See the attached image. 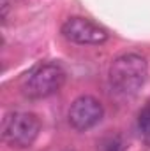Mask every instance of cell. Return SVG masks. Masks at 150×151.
Wrapping results in <instances>:
<instances>
[{"label": "cell", "mask_w": 150, "mask_h": 151, "mask_svg": "<svg viewBox=\"0 0 150 151\" xmlns=\"http://www.w3.org/2000/svg\"><path fill=\"white\" fill-rule=\"evenodd\" d=\"M149 77L147 58L140 53H124L117 56L108 70V83L115 95L134 97Z\"/></svg>", "instance_id": "obj_1"}, {"label": "cell", "mask_w": 150, "mask_h": 151, "mask_svg": "<svg viewBox=\"0 0 150 151\" xmlns=\"http://www.w3.org/2000/svg\"><path fill=\"white\" fill-rule=\"evenodd\" d=\"M66 83V70L62 65L55 62H44L36 65L28 74L25 76L21 90L23 95L32 99V100H41L55 95Z\"/></svg>", "instance_id": "obj_2"}, {"label": "cell", "mask_w": 150, "mask_h": 151, "mask_svg": "<svg viewBox=\"0 0 150 151\" xmlns=\"http://www.w3.org/2000/svg\"><path fill=\"white\" fill-rule=\"evenodd\" d=\"M41 132V121L34 113L14 111L2 119V139L12 148H28Z\"/></svg>", "instance_id": "obj_3"}, {"label": "cell", "mask_w": 150, "mask_h": 151, "mask_svg": "<svg viewBox=\"0 0 150 151\" xmlns=\"http://www.w3.org/2000/svg\"><path fill=\"white\" fill-rule=\"evenodd\" d=\"M62 35L67 39L69 42L74 44H103L106 42L110 34L106 28L101 25L94 23L92 19L81 18V16H73L67 18L62 25Z\"/></svg>", "instance_id": "obj_4"}, {"label": "cell", "mask_w": 150, "mask_h": 151, "mask_svg": "<svg viewBox=\"0 0 150 151\" xmlns=\"http://www.w3.org/2000/svg\"><path fill=\"white\" fill-rule=\"evenodd\" d=\"M103 104L92 97V95H81L78 97L69 107V123L71 127L78 132H87L90 128H94L101 119H103Z\"/></svg>", "instance_id": "obj_5"}, {"label": "cell", "mask_w": 150, "mask_h": 151, "mask_svg": "<svg viewBox=\"0 0 150 151\" xmlns=\"http://www.w3.org/2000/svg\"><path fill=\"white\" fill-rule=\"evenodd\" d=\"M136 132L140 139L150 146V100L140 109L138 118H136Z\"/></svg>", "instance_id": "obj_6"}, {"label": "cell", "mask_w": 150, "mask_h": 151, "mask_svg": "<svg viewBox=\"0 0 150 151\" xmlns=\"http://www.w3.org/2000/svg\"><path fill=\"white\" fill-rule=\"evenodd\" d=\"M125 150H127V142L120 134L108 135L101 142V151H125Z\"/></svg>", "instance_id": "obj_7"}, {"label": "cell", "mask_w": 150, "mask_h": 151, "mask_svg": "<svg viewBox=\"0 0 150 151\" xmlns=\"http://www.w3.org/2000/svg\"><path fill=\"white\" fill-rule=\"evenodd\" d=\"M11 2H14V0H2V16H4V18L7 16V9H9Z\"/></svg>", "instance_id": "obj_8"}]
</instances>
